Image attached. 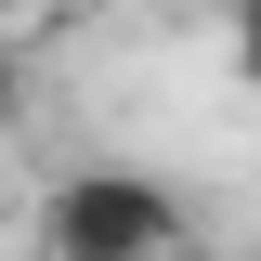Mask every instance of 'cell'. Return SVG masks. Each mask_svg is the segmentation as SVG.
I'll return each mask as SVG.
<instances>
[{
  "mask_svg": "<svg viewBox=\"0 0 261 261\" xmlns=\"http://www.w3.org/2000/svg\"><path fill=\"white\" fill-rule=\"evenodd\" d=\"M39 261H196V209L130 157H79L39 196Z\"/></svg>",
  "mask_w": 261,
  "mask_h": 261,
  "instance_id": "1",
  "label": "cell"
},
{
  "mask_svg": "<svg viewBox=\"0 0 261 261\" xmlns=\"http://www.w3.org/2000/svg\"><path fill=\"white\" fill-rule=\"evenodd\" d=\"M27 79H39V65H27V53H13V27H0V130L27 118Z\"/></svg>",
  "mask_w": 261,
  "mask_h": 261,
  "instance_id": "2",
  "label": "cell"
},
{
  "mask_svg": "<svg viewBox=\"0 0 261 261\" xmlns=\"http://www.w3.org/2000/svg\"><path fill=\"white\" fill-rule=\"evenodd\" d=\"M27 13H39V0H0V27H27Z\"/></svg>",
  "mask_w": 261,
  "mask_h": 261,
  "instance_id": "3",
  "label": "cell"
}]
</instances>
